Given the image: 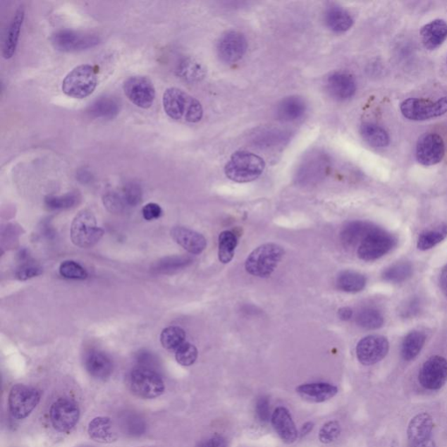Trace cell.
<instances>
[{"label": "cell", "mask_w": 447, "mask_h": 447, "mask_svg": "<svg viewBox=\"0 0 447 447\" xmlns=\"http://www.w3.org/2000/svg\"><path fill=\"white\" fill-rule=\"evenodd\" d=\"M164 111L171 118L186 123H199L203 108L196 98L178 87H170L164 94Z\"/></svg>", "instance_id": "6da1fadb"}, {"label": "cell", "mask_w": 447, "mask_h": 447, "mask_svg": "<svg viewBox=\"0 0 447 447\" xmlns=\"http://www.w3.org/2000/svg\"><path fill=\"white\" fill-rule=\"evenodd\" d=\"M266 164L261 157L248 152H238L226 164L225 173L231 180L248 183L256 180L265 170Z\"/></svg>", "instance_id": "7a4b0ae2"}, {"label": "cell", "mask_w": 447, "mask_h": 447, "mask_svg": "<svg viewBox=\"0 0 447 447\" xmlns=\"http://www.w3.org/2000/svg\"><path fill=\"white\" fill-rule=\"evenodd\" d=\"M284 254V249L279 245L264 244L248 256L245 264V270L254 276L269 277L276 270Z\"/></svg>", "instance_id": "3957f363"}, {"label": "cell", "mask_w": 447, "mask_h": 447, "mask_svg": "<svg viewBox=\"0 0 447 447\" xmlns=\"http://www.w3.org/2000/svg\"><path fill=\"white\" fill-rule=\"evenodd\" d=\"M97 85V72L93 66L80 65L65 77L62 91L69 97L83 99L92 94Z\"/></svg>", "instance_id": "277c9868"}, {"label": "cell", "mask_w": 447, "mask_h": 447, "mask_svg": "<svg viewBox=\"0 0 447 447\" xmlns=\"http://www.w3.org/2000/svg\"><path fill=\"white\" fill-rule=\"evenodd\" d=\"M130 390L141 398L152 399L159 397L164 392V382L155 369L138 367L132 369L129 376Z\"/></svg>", "instance_id": "5b68a950"}, {"label": "cell", "mask_w": 447, "mask_h": 447, "mask_svg": "<svg viewBox=\"0 0 447 447\" xmlns=\"http://www.w3.org/2000/svg\"><path fill=\"white\" fill-rule=\"evenodd\" d=\"M104 231L97 226L92 212L83 210L75 216L71 226V240L76 247L90 248L99 243Z\"/></svg>", "instance_id": "8992f818"}, {"label": "cell", "mask_w": 447, "mask_h": 447, "mask_svg": "<svg viewBox=\"0 0 447 447\" xmlns=\"http://www.w3.org/2000/svg\"><path fill=\"white\" fill-rule=\"evenodd\" d=\"M397 239L390 233L376 227L357 249L358 257L365 262L379 259L394 248Z\"/></svg>", "instance_id": "52a82bcc"}, {"label": "cell", "mask_w": 447, "mask_h": 447, "mask_svg": "<svg viewBox=\"0 0 447 447\" xmlns=\"http://www.w3.org/2000/svg\"><path fill=\"white\" fill-rule=\"evenodd\" d=\"M400 111L405 118L417 122L436 118L447 112V97H442L436 102L409 98L402 102Z\"/></svg>", "instance_id": "ba28073f"}, {"label": "cell", "mask_w": 447, "mask_h": 447, "mask_svg": "<svg viewBox=\"0 0 447 447\" xmlns=\"http://www.w3.org/2000/svg\"><path fill=\"white\" fill-rule=\"evenodd\" d=\"M42 394L34 387L16 384L10 391L8 405L11 415L17 420L27 417L38 405Z\"/></svg>", "instance_id": "9c48e42d"}, {"label": "cell", "mask_w": 447, "mask_h": 447, "mask_svg": "<svg viewBox=\"0 0 447 447\" xmlns=\"http://www.w3.org/2000/svg\"><path fill=\"white\" fill-rule=\"evenodd\" d=\"M54 49L61 52L73 53L92 49L100 43L97 35L74 30H60L51 37Z\"/></svg>", "instance_id": "30bf717a"}, {"label": "cell", "mask_w": 447, "mask_h": 447, "mask_svg": "<svg viewBox=\"0 0 447 447\" xmlns=\"http://www.w3.org/2000/svg\"><path fill=\"white\" fill-rule=\"evenodd\" d=\"M123 91L132 104L139 108L149 109L155 101V87L146 76L130 77L123 83Z\"/></svg>", "instance_id": "8fae6325"}, {"label": "cell", "mask_w": 447, "mask_h": 447, "mask_svg": "<svg viewBox=\"0 0 447 447\" xmlns=\"http://www.w3.org/2000/svg\"><path fill=\"white\" fill-rule=\"evenodd\" d=\"M80 419V409L75 401L68 398H60L54 403L50 409V420L52 426L60 432H68L74 429Z\"/></svg>", "instance_id": "7c38bea8"}, {"label": "cell", "mask_w": 447, "mask_h": 447, "mask_svg": "<svg viewBox=\"0 0 447 447\" xmlns=\"http://www.w3.org/2000/svg\"><path fill=\"white\" fill-rule=\"evenodd\" d=\"M419 380L424 388L430 391L441 389L447 381V360L434 355L424 362L420 369Z\"/></svg>", "instance_id": "4fadbf2b"}, {"label": "cell", "mask_w": 447, "mask_h": 447, "mask_svg": "<svg viewBox=\"0 0 447 447\" xmlns=\"http://www.w3.org/2000/svg\"><path fill=\"white\" fill-rule=\"evenodd\" d=\"M389 351V342L386 337L369 336L357 343V357L364 365H373L382 361Z\"/></svg>", "instance_id": "5bb4252c"}, {"label": "cell", "mask_w": 447, "mask_h": 447, "mask_svg": "<svg viewBox=\"0 0 447 447\" xmlns=\"http://www.w3.org/2000/svg\"><path fill=\"white\" fill-rule=\"evenodd\" d=\"M444 156L445 144L441 135L434 133L424 135L417 142L416 157L423 166H435L441 162Z\"/></svg>", "instance_id": "9a60e30c"}, {"label": "cell", "mask_w": 447, "mask_h": 447, "mask_svg": "<svg viewBox=\"0 0 447 447\" xmlns=\"http://www.w3.org/2000/svg\"><path fill=\"white\" fill-rule=\"evenodd\" d=\"M247 49V42L244 35L238 31L225 32L218 43V54L226 63H234L245 56Z\"/></svg>", "instance_id": "2e32d148"}, {"label": "cell", "mask_w": 447, "mask_h": 447, "mask_svg": "<svg viewBox=\"0 0 447 447\" xmlns=\"http://www.w3.org/2000/svg\"><path fill=\"white\" fill-rule=\"evenodd\" d=\"M434 421L427 413L417 414L408 427V439L410 447H436L432 439Z\"/></svg>", "instance_id": "e0dca14e"}, {"label": "cell", "mask_w": 447, "mask_h": 447, "mask_svg": "<svg viewBox=\"0 0 447 447\" xmlns=\"http://www.w3.org/2000/svg\"><path fill=\"white\" fill-rule=\"evenodd\" d=\"M171 235L176 243L192 255H200L207 247V240L195 231L183 226H176L171 231Z\"/></svg>", "instance_id": "ac0fdd59"}, {"label": "cell", "mask_w": 447, "mask_h": 447, "mask_svg": "<svg viewBox=\"0 0 447 447\" xmlns=\"http://www.w3.org/2000/svg\"><path fill=\"white\" fill-rule=\"evenodd\" d=\"M86 371L94 379L106 380L111 376L113 364L111 359L100 350H90L84 357Z\"/></svg>", "instance_id": "d6986e66"}, {"label": "cell", "mask_w": 447, "mask_h": 447, "mask_svg": "<svg viewBox=\"0 0 447 447\" xmlns=\"http://www.w3.org/2000/svg\"><path fill=\"white\" fill-rule=\"evenodd\" d=\"M328 90L337 101H347L354 97L357 84L353 75L343 72H336L329 77Z\"/></svg>", "instance_id": "ffe728a7"}, {"label": "cell", "mask_w": 447, "mask_h": 447, "mask_svg": "<svg viewBox=\"0 0 447 447\" xmlns=\"http://www.w3.org/2000/svg\"><path fill=\"white\" fill-rule=\"evenodd\" d=\"M272 426L279 435L281 441L286 444H292L298 438V431L290 412L284 408H278L274 410L272 419Z\"/></svg>", "instance_id": "44dd1931"}, {"label": "cell", "mask_w": 447, "mask_h": 447, "mask_svg": "<svg viewBox=\"0 0 447 447\" xmlns=\"http://www.w3.org/2000/svg\"><path fill=\"white\" fill-rule=\"evenodd\" d=\"M376 227L372 223L366 221H357L348 223L341 232V240L347 248L359 247Z\"/></svg>", "instance_id": "7402d4cb"}, {"label": "cell", "mask_w": 447, "mask_h": 447, "mask_svg": "<svg viewBox=\"0 0 447 447\" xmlns=\"http://www.w3.org/2000/svg\"><path fill=\"white\" fill-rule=\"evenodd\" d=\"M296 391L304 400L310 403H324L334 398L338 389L328 383H310L302 384L296 388Z\"/></svg>", "instance_id": "603a6c76"}, {"label": "cell", "mask_w": 447, "mask_h": 447, "mask_svg": "<svg viewBox=\"0 0 447 447\" xmlns=\"http://www.w3.org/2000/svg\"><path fill=\"white\" fill-rule=\"evenodd\" d=\"M421 40L428 50H435L447 39V23L443 20H434L424 25L420 31Z\"/></svg>", "instance_id": "cb8c5ba5"}, {"label": "cell", "mask_w": 447, "mask_h": 447, "mask_svg": "<svg viewBox=\"0 0 447 447\" xmlns=\"http://www.w3.org/2000/svg\"><path fill=\"white\" fill-rule=\"evenodd\" d=\"M24 18L25 8L23 6H20L14 13L4 39L2 54L5 59L12 58L16 52Z\"/></svg>", "instance_id": "d4e9b609"}, {"label": "cell", "mask_w": 447, "mask_h": 447, "mask_svg": "<svg viewBox=\"0 0 447 447\" xmlns=\"http://www.w3.org/2000/svg\"><path fill=\"white\" fill-rule=\"evenodd\" d=\"M306 104L300 97H289L283 99L277 107V116L283 122H293L302 117L306 112Z\"/></svg>", "instance_id": "484cf974"}, {"label": "cell", "mask_w": 447, "mask_h": 447, "mask_svg": "<svg viewBox=\"0 0 447 447\" xmlns=\"http://www.w3.org/2000/svg\"><path fill=\"white\" fill-rule=\"evenodd\" d=\"M90 437L99 443H111L117 439L112 421L108 417H95L87 428Z\"/></svg>", "instance_id": "4316f807"}, {"label": "cell", "mask_w": 447, "mask_h": 447, "mask_svg": "<svg viewBox=\"0 0 447 447\" xmlns=\"http://www.w3.org/2000/svg\"><path fill=\"white\" fill-rule=\"evenodd\" d=\"M120 427L123 434L130 437H140L145 434L147 424H146L144 417L141 414L134 412V410H125L119 416Z\"/></svg>", "instance_id": "83f0119b"}, {"label": "cell", "mask_w": 447, "mask_h": 447, "mask_svg": "<svg viewBox=\"0 0 447 447\" xmlns=\"http://www.w3.org/2000/svg\"><path fill=\"white\" fill-rule=\"evenodd\" d=\"M329 161L326 157L321 154H314V155L307 157L306 161L302 163V167L300 168V178L309 181L312 179H317L326 173L328 170Z\"/></svg>", "instance_id": "f1b7e54d"}, {"label": "cell", "mask_w": 447, "mask_h": 447, "mask_svg": "<svg viewBox=\"0 0 447 447\" xmlns=\"http://www.w3.org/2000/svg\"><path fill=\"white\" fill-rule=\"evenodd\" d=\"M325 23L331 30L343 32L353 27V19L346 10L339 6H332L325 14Z\"/></svg>", "instance_id": "f546056e"}, {"label": "cell", "mask_w": 447, "mask_h": 447, "mask_svg": "<svg viewBox=\"0 0 447 447\" xmlns=\"http://www.w3.org/2000/svg\"><path fill=\"white\" fill-rule=\"evenodd\" d=\"M120 105L115 98L104 97L97 99L87 109V113L94 118L113 119L118 115Z\"/></svg>", "instance_id": "4dcf8cb0"}, {"label": "cell", "mask_w": 447, "mask_h": 447, "mask_svg": "<svg viewBox=\"0 0 447 447\" xmlns=\"http://www.w3.org/2000/svg\"><path fill=\"white\" fill-rule=\"evenodd\" d=\"M177 73L181 79L189 83L200 82L205 76V68L196 59L186 57L179 62Z\"/></svg>", "instance_id": "1f68e13d"}, {"label": "cell", "mask_w": 447, "mask_h": 447, "mask_svg": "<svg viewBox=\"0 0 447 447\" xmlns=\"http://www.w3.org/2000/svg\"><path fill=\"white\" fill-rule=\"evenodd\" d=\"M361 135L364 140L374 148L387 147L390 144V137L382 127L374 123H364L361 126Z\"/></svg>", "instance_id": "d6a6232c"}, {"label": "cell", "mask_w": 447, "mask_h": 447, "mask_svg": "<svg viewBox=\"0 0 447 447\" xmlns=\"http://www.w3.org/2000/svg\"><path fill=\"white\" fill-rule=\"evenodd\" d=\"M366 278L362 274L355 272V271H343L337 276V288L343 292L357 293L365 288Z\"/></svg>", "instance_id": "836d02e7"}, {"label": "cell", "mask_w": 447, "mask_h": 447, "mask_svg": "<svg viewBox=\"0 0 447 447\" xmlns=\"http://www.w3.org/2000/svg\"><path fill=\"white\" fill-rule=\"evenodd\" d=\"M427 337L423 332L412 331L405 337L401 348L402 357L405 361H412L423 349Z\"/></svg>", "instance_id": "e575fe53"}, {"label": "cell", "mask_w": 447, "mask_h": 447, "mask_svg": "<svg viewBox=\"0 0 447 447\" xmlns=\"http://www.w3.org/2000/svg\"><path fill=\"white\" fill-rule=\"evenodd\" d=\"M185 337L184 329L177 326H171L161 333L160 342L164 349L176 353L185 343Z\"/></svg>", "instance_id": "d590c367"}, {"label": "cell", "mask_w": 447, "mask_h": 447, "mask_svg": "<svg viewBox=\"0 0 447 447\" xmlns=\"http://www.w3.org/2000/svg\"><path fill=\"white\" fill-rule=\"evenodd\" d=\"M446 237L447 226H439L437 228L428 230L421 233L419 240H417V247L421 251L430 250L442 243Z\"/></svg>", "instance_id": "8d00e7d4"}, {"label": "cell", "mask_w": 447, "mask_h": 447, "mask_svg": "<svg viewBox=\"0 0 447 447\" xmlns=\"http://www.w3.org/2000/svg\"><path fill=\"white\" fill-rule=\"evenodd\" d=\"M238 239L231 231H223L219 237V259L223 264H228L233 259Z\"/></svg>", "instance_id": "74e56055"}, {"label": "cell", "mask_w": 447, "mask_h": 447, "mask_svg": "<svg viewBox=\"0 0 447 447\" xmlns=\"http://www.w3.org/2000/svg\"><path fill=\"white\" fill-rule=\"evenodd\" d=\"M413 267L410 262H399L388 267L383 273V279L391 283H401L412 276Z\"/></svg>", "instance_id": "f35d334b"}, {"label": "cell", "mask_w": 447, "mask_h": 447, "mask_svg": "<svg viewBox=\"0 0 447 447\" xmlns=\"http://www.w3.org/2000/svg\"><path fill=\"white\" fill-rule=\"evenodd\" d=\"M355 322L362 329H377L384 325V318L379 310L373 307H365L359 311Z\"/></svg>", "instance_id": "ab89813d"}, {"label": "cell", "mask_w": 447, "mask_h": 447, "mask_svg": "<svg viewBox=\"0 0 447 447\" xmlns=\"http://www.w3.org/2000/svg\"><path fill=\"white\" fill-rule=\"evenodd\" d=\"M79 196L75 192H69L62 196H49L46 197V207L50 210H65L74 207L78 203Z\"/></svg>", "instance_id": "60d3db41"}, {"label": "cell", "mask_w": 447, "mask_h": 447, "mask_svg": "<svg viewBox=\"0 0 447 447\" xmlns=\"http://www.w3.org/2000/svg\"><path fill=\"white\" fill-rule=\"evenodd\" d=\"M192 259L187 256H176V257H170L164 259L157 264L156 270L159 273L169 274L171 272H175V271L180 270L184 267L190 265L192 263Z\"/></svg>", "instance_id": "b9f144b4"}, {"label": "cell", "mask_w": 447, "mask_h": 447, "mask_svg": "<svg viewBox=\"0 0 447 447\" xmlns=\"http://www.w3.org/2000/svg\"><path fill=\"white\" fill-rule=\"evenodd\" d=\"M60 274L62 277L69 280H85L89 276L83 267L73 261L61 263Z\"/></svg>", "instance_id": "7bdbcfd3"}, {"label": "cell", "mask_w": 447, "mask_h": 447, "mask_svg": "<svg viewBox=\"0 0 447 447\" xmlns=\"http://www.w3.org/2000/svg\"><path fill=\"white\" fill-rule=\"evenodd\" d=\"M176 360L182 366H190L196 362L197 358V348L192 344L185 343L176 351Z\"/></svg>", "instance_id": "ee69618b"}, {"label": "cell", "mask_w": 447, "mask_h": 447, "mask_svg": "<svg viewBox=\"0 0 447 447\" xmlns=\"http://www.w3.org/2000/svg\"><path fill=\"white\" fill-rule=\"evenodd\" d=\"M341 431L342 429L337 421H329L322 427L320 432H319V439L324 444H331L339 438Z\"/></svg>", "instance_id": "f6af8a7d"}, {"label": "cell", "mask_w": 447, "mask_h": 447, "mask_svg": "<svg viewBox=\"0 0 447 447\" xmlns=\"http://www.w3.org/2000/svg\"><path fill=\"white\" fill-rule=\"evenodd\" d=\"M122 196L126 205L137 207L142 201V193L140 185L135 183H130L124 187Z\"/></svg>", "instance_id": "bcb514c9"}, {"label": "cell", "mask_w": 447, "mask_h": 447, "mask_svg": "<svg viewBox=\"0 0 447 447\" xmlns=\"http://www.w3.org/2000/svg\"><path fill=\"white\" fill-rule=\"evenodd\" d=\"M104 204L108 211L113 214H119L125 208L126 204L124 202L122 194L109 192L104 197Z\"/></svg>", "instance_id": "7dc6e473"}, {"label": "cell", "mask_w": 447, "mask_h": 447, "mask_svg": "<svg viewBox=\"0 0 447 447\" xmlns=\"http://www.w3.org/2000/svg\"><path fill=\"white\" fill-rule=\"evenodd\" d=\"M43 270L42 267L32 263L24 264L16 271V278L20 281H27L32 278L39 276L42 274Z\"/></svg>", "instance_id": "c3c4849f"}, {"label": "cell", "mask_w": 447, "mask_h": 447, "mask_svg": "<svg viewBox=\"0 0 447 447\" xmlns=\"http://www.w3.org/2000/svg\"><path fill=\"white\" fill-rule=\"evenodd\" d=\"M256 414L262 422H269L270 419V403L269 398L262 396L256 402Z\"/></svg>", "instance_id": "681fc988"}, {"label": "cell", "mask_w": 447, "mask_h": 447, "mask_svg": "<svg viewBox=\"0 0 447 447\" xmlns=\"http://www.w3.org/2000/svg\"><path fill=\"white\" fill-rule=\"evenodd\" d=\"M142 214L145 221H152L159 219L163 214V210L159 204L149 203L142 207Z\"/></svg>", "instance_id": "f907efd6"}, {"label": "cell", "mask_w": 447, "mask_h": 447, "mask_svg": "<svg viewBox=\"0 0 447 447\" xmlns=\"http://www.w3.org/2000/svg\"><path fill=\"white\" fill-rule=\"evenodd\" d=\"M421 307L420 300L417 298L410 300L408 302H406L405 305L403 307L401 310V314L403 317L410 318L415 317L417 313L420 312Z\"/></svg>", "instance_id": "816d5d0a"}, {"label": "cell", "mask_w": 447, "mask_h": 447, "mask_svg": "<svg viewBox=\"0 0 447 447\" xmlns=\"http://www.w3.org/2000/svg\"><path fill=\"white\" fill-rule=\"evenodd\" d=\"M199 447H227V444L226 439L221 436H214L203 442Z\"/></svg>", "instance_id": "f5cc1de1"}, {"label": "cell", "mask_w": 447, "mask_h": 447, "mask_svg": "<svg viewBox=\"0 0 447 447\" xmlns=\"http://www.w3.org/2000/svg\"><path fill=\"white\" fill-rule=\"evenodd\" d=\"M439 285H441L443 294L447 298V265L441 271V277H439Z\"/></svg>", "instance_id": "db71d44e"}, {"label": "cell", "mask_w": 447, "mask_h": 447, "mask_svg": "<svg viewBox=\"0 0 447 447\" xmlns=\"http://www.w3.org/2000/svg\"><path fill=\"white\" fill-rule=\"evenodd\" d=\"M338 316L341 320L348 321L353 317V311L350 309V307H342V309H340L338 311Z\"/></svg>", "instance_id": "11a10c76"}, {"label": "cell", "mask_w": 447, "mask_h": 447, "mask_svg": "<svg viewBox=\"0 0 447 447\" xmlns=\"http://www.w3.org/2000/svg\"><path fill=\"white\" fill-rule=\"evenodd\" d=\"M314 424L312 422H307L303 424L302 430H300V436L303 437L307 434H309L311 431L313 430Z\"/></svg>", "instance_id": "9f6ffc18"}, {"label": "cell", "mask_w": 447, "mask_h": 447, "mask_svg": "<svg viewBox=\"0 0 447 447\" xmlns=\"http://www.w3.org/2000/svg\"><path fill=\"white\" fill-rule=\"evenodd\" d=\"M446 64H447V61H446Z\"/></svg>", "instance_id": "6f0895ef"}]
</instances>
